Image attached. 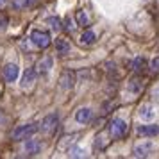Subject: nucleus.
Returning a JSON list of instances; mask_svg holds the SVG:
<instances>
[{
  "label": "nucleus",
  "mask_w": 159,
  "mask_h": 159,
  "mask_svg": "<svg viewBox=\"0 0 159 159\" xmlns=\"http://www.w3.org/2000/svg\"><path fill=\"white\" fill-rule=\"evenodd\" d=\"M138 132V136H143V138H154V136H157L159 134V127L157 125H139L136 129Z\"/></svg>",
  "instance_id": "7"
},
{
  "label": "nucleus",
  "mask_w": 159,
  "mask_h": 159,
  "mask_svg": "<svg viewBox=\"0 0 159 159\" xmlns=\"http://www.w3.org/2000/svg\"><path fill=\"white\" fill-rule=\"evenodd\" d=\"M39 150H41V143L36 141V139H29V141L25 143V152H27V156H36Z\"/></svg>",
  "instance_id": "13"
},
{
  "label": "nucleus",
  "mask_w": 159,
  "mask_h": 159,
  "mask_svg": "<svg viewBox=\"0 0 159 159\" xmlns=\"http://www.w3.org/2000/svg\"><path fill=\"white\" fill-rule=\"evenodd\" d=\"M130 66H132V70H134V72H141L143 68H147V63H145L143 57H136L132 63H130Z\"/></svg>",
  "instance_id": "19"
},
{
  "label": "nucleus",
  "mask_w": 159,
  "mask_h": 159,
  "mask_svg": "<svg viewBox=\"0 0 159 159\" xmlns=\"http://www.w3.org/2000/svg\"><path fill=\"white\" fill-rule=\"evenodd\" d=\"M30 41H32V45L38 47V48H47V47L52 43V38H50V34L45 32V30L34 29L30 32Z\"/></svg>",
  "instance_id": "2"
},
{
  "label": "nucleus",
  "mask_w": 159,
  "mask_h": 159,
  "mask_svg": "<svg viewBox=\"0 0 159 159\" xmlns=\"http://www.w3.org/2000/svg\"><path fill=\"white\" fill-rule=\"evenodd\" d=\"M75 84V73L73 72H63L59 77V86L63 89H72Z\"/></svg>",
  "instance_id": "8"
},
{
  "label": "nucleus",
  "mask_w": 159,
  "mask_h": 159,
  "mask_svg": "<svg viewBox=\"0 0 159 159\" xmlns=\"http://www.w3.org/2000/svg\"><path fill=\"white\" fill-rule=\"evenodd\" d=\"M75 23H77L79 27H88V25H89V18H88L86 11L79 9V11L75 13Z\"/></svg>",
  "instance_id": "15"
},
{
  "label": "nucleus",
  "mask_w": 159,
  "mask_h": 159,
  "mask_svg": "<svg viewBox=\"0 0 159 159\" xmlns=\"http://www.w3.org/2000/svg\"><path fill=\"white\" fill-rule=\"evenodd\" d=\"M59 127V116L56 113H50L48 116H45L43 122L39 123V129L43 130L45 134H54Z\"/></svg>",
  "instance_id": "3"
},
{
  "label": "nucleus",
  "mask_w": 159,
  "mask_h": 159,
  "mask_svg": "<svg viewBox=\"0 0 159 159\" xmlns=\"http://www.w3.org/2000/svg\"><path fill=\"white\" fill-rule=\"evenodd\" d=\"M56 50H57V54L65 56V54L70 52V43L66 41L65 38H57V39H56Z\"/></svg>",
  "instance_id": "14"
},
{
  "label": "nucleus",
  "mask_w": 159,
  "mask_h": 159,
  "mask_svg": "<svg viewBox=\"0 0 159 159\" xmlns=\"http://www.w3.org/2000/svg\"><path fill=\"white\" fill-rule=\"evenodd\" d=\"M2 75H4L6 82H15L18 79V75H20V68L15 63H7L4 66V70H2Z\"/></svg>",
  "instance_id": "5"
},
{
  "label": "nucleus",
  "mask_w": 159,
  "mask_h": 159,
  "mask_svg": "<svg viewBox=\"0 0 159 159\" xmlns=\"http://www.w3.org/2000/svg\"><path fill=\"white\" fill-rule=\"evenodd\" d=\"M6 2H7V0H0V9L4 7V4H6Z\"/></svg>",
  "instance_id": "24"
},
{
  "label": "nucleus",
  "mask_w": 159,
  "mask_h": 159,
  "mask_svg": "<svg viewBox=\"0 0 159 159\" xmlns=\"http://www.w3.org/2000/svg\"><path fill=\"white\" fill-rule=\"evenodd\" d=\"M65 29L66 30H72V20H70V18H66V20H65Z\"/></svg>",
  "instance_id": "23"
},
{
  "label": "nucleus",
  "mask_w": 159,
  "mask_h": 159,
  "mask_svg": "<svg viewBox=\"0 0 159 159\" xmlns=\"http://www.w3.org/2000/svg\"><path fill=\"white\" fill-rule=\"evenodd\" d=\"M84 154H86V152L82 150V148H79V147H72L70 152H68L70 157H84Z\"/></svg>",
  "instance_id": "20"
},
{
  "label": "nucleus",
  "mask_w": 159,
  "mask_h": 159,
  "mask_svg": "<svg viewBox=\"0 0 159 159\" xmlns=\"http://www.w3.org/2000/svg\"><path fill=\"white\" fill-rule=\"evenodd\" d=\"M152 152H154V143L147 141V143L136 145L134 150H132V156H134V157H148Z\"/></svg>",
  "instance_id": "6"
},
{
  "label": "nucleus",
  "mask_w": 159,
  "mask_h": 159,
  "mask_svg": "<svg viewBox=\"0 0 159 159\" xmlns=\"http://www.w3.org/2000/svg\"><path fill=\"white\" fill-rule=\"evenodd\" d=\"M47 22H48V25H50V29H52V30H56V32L63 29V23H61V20H59L57 16H50Z\"/></svg>",
  "instance_id": "18"
},
{
  "label": "nucleus",
  "mask_w": 159,
  "mask_h": 159,
  "mask_svg": "<svg viewBox=\"0 0 159 159\" xmlns=\"http://www.w3.org/2000/svg\"><path fill=\"white\" fill-rule=\"evenodd\" d=\"M38 77V72H36V68L32 66V68H27L25 70V73H23V77H22V88H29L34 84V80H36Z\"/></svg>",
  "instance_id": "10"
},
{
  "label": "nucleus",
  "mask_w": 159,
  "mask_h": 159,
  "mask_svg": "<svg viewBox=\"0 0 159 159\" xmlns=\"http://www.w3.org/2000/svg\"><path fill=\"white\" fill-rule=\"evenodd\" d=\"M141 88H143V82H141V77H138V75H134L129 80V84H127V89H129L130 93H139Z\"/></svg>",
  "instance_id": "12"
},
{
  "label": "nucleus",
  "mask_w": 159,
  "mask_h": 159,
  "mask_svg": "<svg viewBox=\"0 0 159 159\" xmlns=\"http://www.w3.org/2000/svg\"><path fill=\"white\" fill-rule=\"evenodd\" d=\"M27 2H29V0H11V4H13V7H15V9L25 7V6H27Z\"/></svg>",
  "instance_id": "21"
},
{
  "label": "nucleus",
  "mask_w": 159,
  "mask_h": 159,
  "mask_svg": "<svg viewBox=\"0 0 159 159\" xmlns=\"http://www.w3.org/2000/svg\"><path fill=\"white\" fill-rule=\"evenodd\" d=\"M97 36H95L93 30H84L82 34H80V43L82 45H93Z\"/></svg>",
  "instance_id": "17"
},
{
  "label": "nucleus",
  "mask_w": 159,
  "mask_h": 159,
  "mask_svg": "<svg viewBox=\"0 0 159 159\" xmlns=\"http://www.w3.org/2000/svg\"><path fill=\"white\" fill-rule=\"evenodd\" d=\"M109 130H111V136L115 139H120L127 134V123H125L123 118H113L111 125H109Z\"/></svg>",
  "instance_id": "4"
},
{
  "label": "nucleus",
  "mask_w": 159,
  "mask_h": 159,
  "mask_svg": "<svg viewBox=\"0 0 159 159\" xmlns=\"http://www.w3.org/2000/svg\"><path fill=\"white\" fill-rule=\"evenodd\" d=\"M152 72L159 73V57H157V59H154V61H152Z\"/></svg>",
  "instance_id": "22"
},
{
  "label": "nucleus",
  "mask_w": 159,
  "mask_h": 159,
  "mask_svg": "<svg viewBox=\"0 0 159 159\" xmlns=\"http://www.w3.org/2000/svg\"><path fill=\"white\" fill-rule=\"evenodd\" d=\"M139 116L143 118L145 122L154 120V116H156V113H154V107H152V106H141V107H139Z\"/></svg>",
  "instance_id": "16"
},
{
  "label": "nucleus",
  "mask_w": 159,
  "mask_h": 159,
  "mask_svg": "<svg viewBox=\"0 0 159 159\" xmlns=\"http://www.w3.org/2000/svg\"><path fill=\"white\" fill-rule=\"evenodd\" d=\"M52 65H54V59H52L50 56H45V57L36 65V72H38V75H47V73L50 72Z\"/></svg>",
  "instance_id": "9"
},
{
  "label": "nucleus",
  "mask_w": 159,
  "mask_h": 159,
  "mask_svg": "<svg viewBox=\"0 0 159 159\" xmlns=\"http://www.w3.org/2000/svg\"><path fill=\"white\" fill-rule=\"evenodd\" d=\"M39 130V125L38 123H25V125H20L13 130V139L16 141H23L27 138H32Z\"/></svg>",
  "instance_id": "1"
},
{
  "label": "nucleus",
  "mask_w": 159,
  "mask_h": 159,
  "mask_svg": "<svg viewBox=\"0 0 159 159\" xmlns=\"http://www.w3.org/2000/svg\"><path fill=\"white\" fill-rule=\"evenodd\" d=\"M91 116H93V111L89 107H80V109H77V113H75V120L79 123H88L91 120Z\"/></svg>",
  "instance_id": "11"
}]
</instances>
